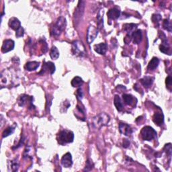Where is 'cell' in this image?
Wrapping results in <instances>:
<instances>
[{"label":"cell","mask_w":172,"mask_h":172,"mask_svg":"<svg viewBox=\"0 0 172 172\" xmlns=\"http://www.w3.org/2000/svg\"><path fill=\"white\" fill-rule=\"evenodd\" d=\"M67 25V21L65 18L61 16L57 19L56 23L54 25L53 30H52V34L54 37H59L61 34L65 30Z\"/></svg>","instance_id":"3957f363"},{"label":"cell","mask_w":172,"mask_h":172,"mask_svg":"<svg viewBox=\"0 0 172 172\" xmlns=\"http://www.w3.org/2000/svg\"><path fill=\"white\" fill-rule=\"evenodd\" d=\"M163 27L165 30H167L170 32H171V24L167 19H165L163 22Z\"/></svg>","instance_id":"4dcf8cb0"},{"label":"cell","mask_w":172,"mask_h":172,"mask_svg":"<svg viewBox=\"0 0 172 172\" xmlns=\"http://www.w3.org/2000/svg\"><path fill=\"white\" fill-rule=\"evenodd\" d=\"M61 164H62L64 167H70L73 164V160H72V156L70 153H67L65 154L63 157L61 158Z\"/></svg>","instance_id":"30bf717a"},{"label":"cell","mask_w":172,"mask_h":172,"mask_svg":"<svg viewBox=\"0 0 172 172\" xmlns=\"http://www.w3.org/2000/svg\"><path fill=\"white\" fill-rule=\"evenodd\" d=\"M123 101L126 104V105L132 106L135 104V100H136L131 94L125 93L122 95Z\"/></svg>","instance_id":"d6986e66"},{"label":"cell","mask_w":172,"mask_h":172,"mask_svg":"<svg viewBox=\"0 0 172 172\" xmlns=\"http://www.w3.org/2000/svg\"><path fill=\"white\" fill-rule=\"evenodd\" d=\"M46 71H47V72H49L50 74L53 75L55 71L54 64L53 63L51 62V61L44 63L43 66V69H42V71L39 73V74H42V73L44 74L45 72H46Z\"/></svg>","instance_id":"8fae6325"},{"label":"cell","mask_w":172,"mask_h":172,"mask_svg":"<svg viewBox=\"0 0 172 172\" xmlns=\"http://www.w3.org/2000/svg\"><path fill=\"white\" fill-rule=\"evenodd\" d=\"M84 8H85V2L83 1L79 2V4L77 5V7L76 8L75 10L73 16L74 24L75 26L78 24L81 19H82L84 12Z\"/></svg>","instance_id":"8992f818"},{"label":"cell","mask_w":172,"mask_h":172,"mask_svg":"<svg viewBox=\"0 0 172 172\" xmlns=\"http://www.w3.org/2000/svg\"><path fill=\"white\" fill-rule=\"evenodd\" d=\"M32 102H33V97L27 95H23L20 98L18 103L20 106H24L28 104L30 108H32V106H33Z\"/></svg>","instance_id":"9c48e42d"},{"label":"cell","mask_w":172,"mask_h":172,"mask_svg":"<svg viewBox=\"0 0 172 172\" xmlns=\"http://www.w3.org/2000/svg\"><path fill=\"white\" fill-rule=\"evenodd\" d=\"M83 84V81L80 77H75L71 81V86L74 87H79Z\"/></svg>","instance_id":"d4e9b609"},{"label":"cell","mask_w":172,"mask_h":172,"mask_svg":"<svg viewBox=\"0 0 172 172\" xmlns=\"http://www.w3.org/2000/svg\"><path fill=\"white\" fill-rule=\"evenodd\" d=\"M141 135L144 141H151L156 138L157 132L152 127L149 126H146L142 128L141 131Z\"/></svg>","instance_id":"277c9868"},{"label":"cell","mask_w":172,"mask_h":172,"mask_svg":"<svg viewBox=\"0 0 172 172\" xmlns=\"http://www.w3.org/2000/svg\"><path fill=\"white\" fill-rule=\"evenodd\" d=\"M76 95L77 96V98H79L80 100L83 97V92H82V90L81 88H79L78 90H77V93H76Z\"/></svg>","instance_id":"e575fe53"},{"label":"cell","mask_w":172,"mask_h":172,"mask_svg":"<svg viewBox=\"0 0 172 172\" xmlns=\"http://www.w3.org/2000/svg\"><path fill=\"white\" fill-rule=\"evenodd\" d=\"M14 127H12V126H9L6 129L4 130V131L2 133V137L5 138L8 137L9 135H12L13 132L14 131Z\"/></svg>","instance_id":"f1b7e54d"},{"label":"cell","mask_w":172,"mask_h":172,"mask_svg":"<svg viewBox=\"0 0 172 172\" xmlns=\"http://www.w3.org/2000/svg\"><path fill=\"white\" fill-rule=\"evenodd\" d=\"M104 9H100V12L98 14V16H97V20H98V28L99 29H102L104 26Z\"/></svg>","instance_id":"603a6c76"},{"label":"cell","mask_w":172,"mask_h":172,"mask_svg":"<svg viewBox=\"0 0 172 172\" xmlns=\"http://www.w3.org/2000/svg\"><path fill=\"white\" fill-rule=\"evenodd\" d=\"M98 34V30L93 26H90L87 29V41L88 44L93 43V41L96 39L97 36Z\"/></svg>","instance_id":"52a82bcc"},{"label":"cell","mask_w":172,"mask_h":172,"mask_svg":"<svg viewBox=\"0 0 172 172\" xmlns=\"http://www.w3.org/2000/svg\"><path fill=\"white\" fill-rule=\"evenodd\" d=\"M93 167V162L92 161L90 160V159H88V160H87L86 161V167H85V169H84L83 171H90L92 170V168Z\"/></svg>","instance_id":"1f68e13d"},{"label":"cell","mask_w":172,"mask_h":172,"mask_svg":"<svg viewBox=\"0 0 172 172\" xmlns=\"http://www.w3.org/2000/svg\"><path fill=\"white\" fill-rule=\"evenodd\" d=\"M153 80L154 79L153 77L146 76L140 80V82L145 88H149V87H151L153 83Z\"/></svg>","instance_id":"44dd1931"},{"label":"cell","mask_w":172,"mask_h":172,"mask_svg":"<svg viewBox=\"0 0 172 172\" xmlns=\"http://www.w3.org/2000/svg\"><path fill=\"white\" fill-rule=\"evenodd\" d=\"M130 145V142L127 139H123V144L122 146L124 148H127Z\"/></svg>","instance_id":"8d00e7d4"},{"label":"cell","mask_w":172,"mask_h":172,"mask_svg":"<svg viewBox=\"0 0 172 172\" xmlns=\"http://www.w3.org/2000/svg\"><path fill=\"white\" fill-rule=\"evenodd\" d=\"M131 37L133 43L135 44H139L142 40V32L141 30H135L131 34Z\"/></svg>","instance_id":"2e32d148"},{"label":"cell","mask_w":172,"mask_h":172,"mask_svg":"<svg viewBox=\"0 0 172 172\" xmlns=\"http://www.w3.org/2000/svg\"><path fill=\"white\" fill-rule=\"evenodd\" d=\"M107 15H108V18L110 20H116L121 16V11L116 8H111L109 9Z\"/></svg>","instance_id":"5bb4252c"},{"label":"cell","mask_w":172,"mask_h":172,"mask_svg":"<svg viewBox=\"0 0 172 172\" xmlns=\"http://www.w3.org/2000/svg\"><path fill=\"white\" fill-rule=\"evenodd\" d=\"M94 51H95L96 53H98L100 54H105L107 49H108V46L107 44L104 43H100L98 44H96L94 45L93 47Z\"/></svg>","instance_id":"9a60e30c"},{"label":"cell","mask_w":172,"mask_h":172,"mask_svg":"<svg viewBox=\"0 0 172 172\" xmlns=\"http://www.w3.org/2000/svg\"><path fill=\"white\" fill-rule=\"evenodd\" d=\"M114 104L118 112H121L122 111L123 109H124V106H123L121 99L118 95H116L114 96Z\"/></svg>","instance_id":"ffe728a7"},{"label":"cell","mask_w":172,"mask_h":172,"mask_svg":"<svg viewBox=\"0 0 172 172\" xmlns=\"http://www.w3.org/2000/svg\"><path fill=\"white\" fill-rule=\"evenodd\" d=\"M131 39H132V37H131V35H129V34H127L126 36V37L125 38V43L126 44H128L130 43V42L131 41Z\"/></svg>","instance_id":"d590c367"},{"label":"cell","mask_w":172,"mask_h":172,"mask_svg":"<svg viewBox=\"0 0 172 172\" xmlns=\"http://www.w3.org/2000/svg\"><path fill=\"white\" fill-rule=\"evenodd\" d=\"M57 140L58 143L64 145L67 143L72 142L74 140V134L72 131H67V130H63L58 133Z\"/></svg>","instance_id":"6da1fadb"},{"label":"cell","mask_w":172,"mask_h":172,"mask_svg":"<svg viewBox=\"0 0 172 172\" xmlns=\"http://www.w3.org/2000/svg\"><path fill=\"white\" fill-rule=\"evenodd\" d=\"M72 53L77 57H83L86 54V49L82 42L76 40L72 43Z\"/></svg>","instance_id":"5b68a950"},{"label":"cell","mask_w":172,"mask_h":172,"mask_svg":"<svg viewBox=\"0 0 172 172\" xmlns=\"http://www.w3.org/2000/svg\"><path fill=\"white\" fill-rule=\"evenodd\" d=\"M50 56L52 59L57 60L59 57V51L56 47H53L50 51Z\"/></svg>","instance_id":"484cf974"},{"label":"cell","mask_w":172,"mask_h":172,"mask_svg":"<svg viewBox=\"0 0 172 172\" xmlns=\"http://www.w3.org/2000/svg\"><path fill=\"white\" fill-rule=\"evenodd\" d=\"M110 121V116L106 113H100L93 119V126L96 128L100 129L102 126L108 124Z\"/></svg>","instance_id":"7a4b0ae2"},{"label":"cell","mask_w":172,"mask_h":172,"mask_svg":"<svg viewBox=\"0 0 172 172\" xmlns=\"http://www.w3.org/2000/svg\"><path fill=\"white\" fill-rule=\"evenodd\" d=\"M24 34V30L22 26L20 28H19L18 30L16 31V37L17 38H20V37H23Z\"/></svg>","instance_id":"d6a6232c"},{"label":"cell","mask_w":172,"mask_h":172,"mask_svg":"<svg viewBox=\"0 0 172 172\" xmlns=\"http://www.w3.org/2000/svg\"><path fill=\"white\" fill-rule=\"evenodd\" d=\"M119 131L121 134L124 135L125 136H130L132 132L131 126H130L126 124V123H122V122H121L119 124Z\"/></svg>","instance_id":"7c38bea8"},{"label":"cell","mask_w":172,"mask_h":172,"mask_svg":"<svg viewBox=\"0 0 172 172\" xmlns=\"http://www.w3.org/2000/svg\"><path fill=\"white\" fill-rule=\"evenodd\" d=\"M171 83H172V79L171 76H168L166 79H165V83H166V86L167 88L171 90Z\"/></svg>","instance_id":"836d02e7"},{"label":"cell","mask_w":172,"mask_h":172,"mask_svg":"<svg viewBox=\"0 0 172 172\" xmlns=\"http://www.w3.org/2000/svg\"><path fill=\"white\" fill-rule=\"evenodd\" d=\"M123 27H124V30L127 32L128 34L131 35V33H132L135 29L137 28V25L135 24H126L123 26Z\"/></svg>","instance_id":"cb8c5ba5"},{"label":"cell","mask_w":172,"mask_h":172,"mask_svg":"<svg viewBox=\"0 0 172 172\" xmlns=\"http://www.w3.org/2000/svg\"><path fill=\"white\" fill-rule=\"evenodd\" d=\"M160 50L164 54H167L169 55L171 54L170 47L169 44H161L160 46Z\"/></svg>","instance_id":"83f0119b"},{"label":"cell","mask_w":172,"mask_h":172,"mask_svg":"<svg viewBox=\"0 0 172 172\" xmlns=\"http://www.w3.org/2000/svg\"><path fill=\"white\" fill-rule=\"evenodd\" d=\"M15 43L14 41L11 39H6L4 41L2 46V53H5L12 51L14 48Z\"/></svg>","instance_id":"ba28073f"},{"label":"cell","mask_w":172,"mask_h":172,"mask_svg":"<svg viewBox=\"0 0 172 172\" xmlns=\"http://www.w3.org/2000/svg\"><path fill=\"white\" fill-rule=\"evenodd\" d=\"M159 63H160V60H159L157 57H153L149 61L147 66V69L149 70H154L158 67Z\"/></svg>","instance_id":"7402d4cb"},{"label":"cell","mask_w":172,"mask_h":172,"mask_svg":"<svg viewBox=\"0 0 172 172\" xmlns=\"http://www.w3.org/2000/svg\"><path fill=\"white\" fill-rule=\"evenodd\" d=\"M18 169V163L17 161H10L8 162V171H16Z\"/></svg>","instance_id":"4316f807"},{"label":"cell","mask_w":172,"mask_h":172,"mask_svg":"<svg viewBox=\"0 0 172 172\" xmlns=\"http://www.w3.org/2000/svg\"><path fill=\"white\" fill-rule=\"evenodd\" d=\"M9 26L14 30H17L21 27V22L16 18H12L9 20Z\"/></svg>","instance_id":"e0dca14e"},{"label":"cell","mask_w":172,"mask_h":172,"mask_svg":"<svg viewBox=\"0 0 172 172\" xmlns=\"http://www.w3.org/2000/svg\"><path fill=\"white\" fill-rule=\"evenodd\" d=\"M40 63L37 61H30V62H28L26 63L24 68L26 70H27L28 71H35L36 69H38V67H39Z\"/></svg>","instance_id":"ac0fdd59"},{"label":"cell","mask_w":172,"mask_h":172,"mask_svg":"<svg viewBox=\"0 0 172 172\" xmlns=\"http://www.w3.org/2000/svg\"><path fill=\"white\" fill-rule=\"evenodd\" d=\"M151 20H152V22H153L155 25L158 26L159 24H160V21L161 20V16L158 14H153L152 17H151Z\"/></svg>","instance_id":"f546056e"},{"label":"cell","mask_w":172,"mask_h":172,"mask_svg":"<svg viewBox=\"0 0 172 172\" xmlns=\"http://www.w3.org/2000/svg\"><path fill=\"white\" fill-rule=\"evenodd\" d=\"M153 121L157 126H161L164 122V116L162 112H155L153 116Z\"/></svg>","instance_id":"4fadbf2b"}]
</instances>
